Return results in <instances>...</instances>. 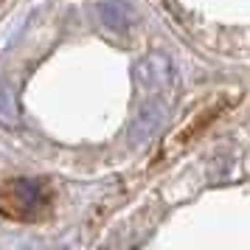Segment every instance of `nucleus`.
Listing matches in <instances>:
<instances>
[{"instance_id":"1","label":"nucleus","mask_w":250,"mask_h":250,"mask_svg":"<svg viewBox=\"0 0 250 250\" xmlns=\"http://www.w3.org/2000/svg\"><path fill=\"white\" fill-rule=\"evenodd\" d=\"M45 205L48 194L40 180H9L0 186V211L12 219H37Z\"/></svg>"},{"instance_id":"5","label":"nucleus","mask_w":250,"mask_h":250,"mask_svg":"<svg viewBox=\"0 0 250 250\" xmlns=\"http://www.w3.org/2000/svg\"><path fill=\"white\" fill-rule=\"evenodd\" d=\"M20 121V110H17V99L9 82L0 79V124L3 126H17Z\"/></svg>"},{"instance_id":"2","label":"nucleus","mask_w":250,"mask_h":250,"mask_svg":"<svg viewBox=\"0 0 250 250\" xmlns=\"http://www.w3.org/2000/svg\"><path fill=\"white\" fill-rule=\"evenodd\" d=\"M163 121H166V104L158 102V99L146 102L132 118V124H129V144L132 146L146 144L149 138H155V132L163 126Z\"/></svg>"},{"instance_id":"3","label":"nucleus","mask_w":250,"mask_h":250,"mask_svg":"<svg viewBox=\"0 0 250 250\" xmlns=\"http://www.w3.org/2000/svg\"><path fill=\"white\" fill-rule=\"evenodd\" d=\"M138 79L144 82V84H155V87H171L174 68H171V62L166 57L152 54V57H146L138 65Z\"/></svg>"},{"instance_id":"4","label":"nucleus","mask_w":250,"mask_h":250,"mask_svg":"<svg viewBox=\"0 0 250 250\" xmlns=\"http://www.w3.org/2000/svg\"><path fill=\"white\" fill-rule=\"evenodd\" d=\"M99 17L113 31H126L129 25L135 23V12L126 6L124 0H102L99 3Z\"/></svg>"}]
</instances>
